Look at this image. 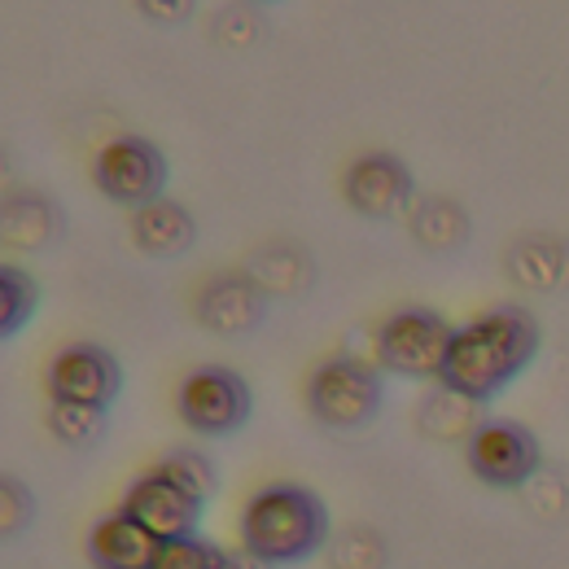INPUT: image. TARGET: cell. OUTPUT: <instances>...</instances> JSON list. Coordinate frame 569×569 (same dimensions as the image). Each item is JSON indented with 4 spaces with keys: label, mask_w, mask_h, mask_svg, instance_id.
Returning a JSON list of instances; mask_svg holds the SVG:
<instances>
[{
    "label": "cell",
    "mask_w": 569,
    "mask_h": 569,
    "mask_svg": "<svg viewBox=\"0 0 569 569\" xmlns=\"http://www.w3.org/2000/svg\"><path fill=\"white\" fill-rule=\"evenodd\" d=\"M539 342H543V329H539L535 311H526L517 302L491 307L487 316L456 329V342L438 372V386L447 395L465 399L469 408L491 403L535 363Z\"/></svg>",
    "instance_id": "cell-1"
},
{
    "label": "cell",
    "mask_w": 569,
    "mask_h": 569,
    "mask_svg": "<svg viewBox=\"0 0 569 569\" xmlns=\"http://www.w3.org/2000/svg\"><path fill=\"white\" fill-rule=\"evenodd\" d=\"M333 543L329 503L302 482H272L241 512V552L268 569L302 566Z\"/></svg>",
    "instance_id": "cell-2"
},
{
    "label": "cell",
    "mask_w": 569,
    "mask_h": 569,
    "mask_svg": "<svg viewBox=\"0 0 569 569\" xmlns=\"http://www.w3.org/2000/svg\"><path fill=\"white\" fill-rule=\"evenodd\" d=\"M386 408V386L372 363L356 356L325 359L307 381V412L333 433L368 429Z\"/></svg>",
    "instance_id": "cell-3"
},
{
    "label": "cell",
    "mask_w": 569,
    "mask_h": 569,
    "mask_svg": "<svg viewBox=\"0 0 569 569\" xmlns=\"http://www.w3.org/2000/svg\"><path fill=\"white\" fill-rule=\"evenodd\" d=\"M176 417L202 438H232L254 417V386L223 363H202L180 381Z\"/></svg>",
    "instance_id": "cell-4"
},
{
    "label": "cell",
    "mask_w": 569,
    "mask_h": 569,
    "mask_svg": "<svg viewBox=\"0 0 569 569\" xmlns=\"http://www.w3.org/2000/svg\"><path fill=\"white\" fill-rule=\"evenodd\" d=\"M456 329L433 307H399L377 329V363L408 381H438Z\"/></svg>",
    "instance_id": "cell-5"
},
{
    "label": "cell",
    "mask_w": 569,
    "mask_h": 569,
    "mask_svg": "<svg viewBox=\"0 0 569 569\" xmlns=\"http://www.w3.org/2000/svg\"><path fill=\"white\" fill-rule=\"evenodd\" d=\"M465 465L491 491H521L543 469V447L530 426L508 417H487V421H473L465 438Z\"/></svg>",
    "instance_id": "cell-6"
},
{
    "label": "cell",
    "mask_w": 569,
    "mask_h": 569,
    "mask_svg": "<svg viewBox=\"0 0 569 569\" xmlns=\"http://www.w3.org/2000/svg\"><path fill=\"white\" fill-rule=\"evenodd\" d=\"M167 153L149 137H114L101 144V153L92 158V184L101 189V198H110L114 207L141 211L149 202L167 198Z\"/></svg>",
    "instance_id": "cell-7"
},
{
    "label": "cell",
    "mask_w": 569,
    "mask_h": 569,
    "mask_svg": "<svg viewBox=\"0 0 569 569\" xmlns=\"http://www.w3.org/2000/svg\"><path fill=\"white\" fill-rule=\"evenodd\" d=\"M44 390H49V403H79V408L110 412L114 399L123 395V363L101 342H74L49 359Z\"/></svg>",
    "instance_id": "cell-8"
},
{
    "label": "cell",
    "mask_w": 569,
    "mask_h": 569,
    "mask_svg": "<svg viewBox=\"0 0 569 569\" xmlns=\"http://www.w3.org/2000/svg\"><path fill=\"white\" fill-rule=\"evenodd\" d=\"M342 198L347 207L363 219H395L412 198H417V180L412 167L390 153V149H368L342 176Z\"/></svg>",
    "instance_id": "cell-9"
},
{
    "label": "cell",
    "mask_w": 569,
    "mask_h": 569,
    "mask_svg": "<svg viewBox=\"0 0 569 569\" xmlns=\"http://www.w3.org/2000/svg\"><path fill=\"white\" fill-rule=\"evenodd\" d=\"M119 508H123L128 517H137L144 530H153L162 543H167V539H189V535H198L202 512H207L202 499L189 496L180 482H171V478L158 473V469L141 473V478L128 487V496H123Z\"/></svg>",
    "instance_id": "cell-10"
},
{
    "label": "cell",
    "mask_w": 569,
    "mask_h": 569,
    "mask_svg": "<svg viewBox=\"0 0 569 569\" xmlns=\"http://www.w3.org/2000/svg\"><path fill=\"white\" fill-rule=\"evenodd\" d=\"M268 298L254 272H219L198 289V320L219 338H246L268 320Z\"/></svg>",
    "instance_id": "cell-11"
},
{
    "label": "cell",
    "mask_w": 569,
    "mask_h": 569,
    "mask_svg": "<svg viewBox=\"0 0 569 569\" xmlns=\"http://www.w3.org/2000/svg\"><path fill=\"white\" fill-rule=\"evenodd\" d=\"M158 548H162V539L153 530H144L141 521L128 517L123 508L101 517L88 530V543H83L92 569H153Z\"/></svg>",
    "instance_id": "cell-12"
},
{
    "label": "cell",
    "mask_w": 569,
    "mask_h": 569,
    "mask_svg": "<svg viewBox=\"0 0 569 569\" xmlns=\"http://www.w3.org/2000/svg\"><path fill=\"white\" fill-rule=\"evenodd\" d=\"M132 241L149 259H180V254L193 250L198 223H193L189 207H180L171 198H158V202H149L132 214Z\"/></svg>",
    "instance_id": "cell-13"
},
{
    "label": "cell",
    "mask_w": 569,
    "mask_h": 569,
    "mask_svg": "<svg viewBox=\"0 0 569 569\" xmlns=\"http://www.w3.org/2000/svg\"><path fill=\"white\" fill-rule=\"evenodd\" d=\"M67 219L62 211L40 198V193H13L4 202V241L13 250H40V246H53L62 237Z\"/></svg>",
    "instance_id": "cell-14"
},
{
    "label": "cell",
    "mask_w": 569,
    "mask_h": 569,
    "mask_svg": "<svg viewBox=\"0 0 569 569\" xmlns=\"http://www.w3.org/2000/svg\"><path fill=\"white\" fill-rule=\"evenodd\" d=\"M36 307H40V281L22 272L18 263H4L0 268V333L18 338L22 325L36 316Z\"/></svg>",
    "instance_id": "cell-15"
},
{
    "label": "cell",
    "mask_w": 569,
    "mask_h": 569,
    "mask_svg": "<svg viewBox=\"0 0 569 569\" xmlns=\"http://www.w3.org/2000/svg\"><path fill=\"white\" fill-rule=\"evenodd\" d=\"M153 469L167 473L171 482H180L189 496H198L202 503H211L214 491H219V469H214L211 456L198 451V447H171Z\"/></svg>",
    "instance_id": "cell-16"
},
{
    "label": "cell",
    "mask_w": 569,
    "mask_h": 569,
    "mask_svg": "<svg viewBox=\"0 0 569 569\" xmlns=\"http://www.w3.org/2000/svg\"><path fill=\"white\" fill-rule=\"evenodd\" d=\"M49 433L74 447V451H88L97 442H106V412L101 408H79V403H49V417H44Z\"/></svg>",
    "instance_id": "cell-17"
},
{
    "label": "cell",
    "mask_w": 569,
    "mask_h": 569,
    "mask_svg": "<svg viewBox=\"0 0 569 569\" xmlns=\"http://www.w3.org/2000/svg\"><path fill=\"white\" fill-rule=\"evenodd\" d=\"M153 569H237V552H223L211 539L189 535V539H167L158 548Z\"/></svg>",
    "instance_id": "cell-18"
},
{
    "label": "cell",
    "mask_w": 569,
    "mask_h": 569,
    "mask_svg": "<svg viewBox=\"0 0 569 569\" xmlns=\"http://www.w3.org/2000/svg\"><path fill=\"white\" fill-rule=\"evenodd\" d=\"M31 521H36V496H31V487H22L13 473H4V482H0V530H4V539L13 543Z\"/></svg>",
    "instance_id": "cell-19"
},
{
    "label": "cell",
    "mask_w": 569,
    "mask_h": 569,
    "mask_svg": "<svg viewBox=\"0 0 569 569\" xmlns=\"http://www.w3.org/2000/svg\"><path fill=\"white\" fill-rule=\"evenodd\" d=\"M381 561H386V543L372 530H351L333 548V569H381Z\"/></svg>",
    "instance_id": "cell-20"
},
{
    "label": "cell",
    "mask_w": 569,
    "mask_h": 569,
    "mask_svg": "<svg viewBox=\"0 0 569 569\" xmlns=\"http://www.w3.org/2000/svg\"><path fill=\"white\" fill-rule=\"evenodd\" d=\"M137 9L158 27H184L198 13V0H137Z\"/></svg>",
    "instance_id": "cell-21"
},
{
    "label": "cell",
    "mask_w": 569,
    "mask_h": 569,
    "mask_svg": "<svg viewBox=\"0 0 569 569\" xmlns=\"http://www.w3.org/2000/svg\"><path fill=\"white\" fill-rule=\"evenodd\" d=\"M237 569H268L263 561H254L250 552H237Z\"/></svg>",
    "instance_id": "cell-22"
},
{
    "label": "cell",
    "mask_w": 569,
    "mask_h": 569,
    "mask_svg": "<svg viewBox=\"0 0 569 569\" xmlns=\"http://www.w3.org/2000/svg\"><path fill=\"white\" fill-rule=\"evenodd\" d=\"M254 4H272V0H254Z\"/></svg>",
    "instance_id": "cell-23"
}]
</instances>
